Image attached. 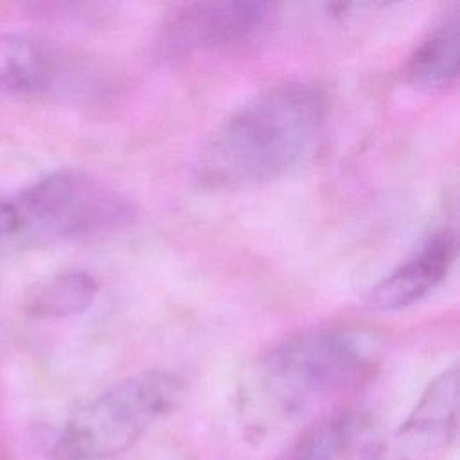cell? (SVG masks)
Here are the masks:
<instances>
[{"label": "cell", "mask_w": 460, "mask_h": 460, "mask_svg": "<svg viewBox=\"0 0 460 460\" xmlns=\"http://www.w3.org/2000/svg\"><path fill=\"white\" fill-rule=\"evenodd\" d=\"M377 358L379 341L349 327H318L273 345L239 383L237 411L246 433L262 438L295 422L361 383Z\"/></svg>", "instance_id": "1"}, {"label": "cell", "mask_w": 460, "mask_h": 460, "mask_svg": "<svg viewBox=\"0 0 460 460\" xmlns=\"http://www.w3.org/2000/svg\"><path fill=\"white\" fill-rule=\"evenodd\" d=\"M325 120V97L307 83L270 86L234 110L205 140L196 176L212 189L275 181L311 151Z\"/></svg>", "instance_id": "2"}, {"label": "cell", "mask_w": 460, "mask_h": 460, "mask_svg": "<svg viewBox=\"0 0 460 460\" xmlns=\"http://www.w3.org/2000/svg\"><path fill=\"white\" fill-rule=\"evenodd\" d=\"M135 207L95 176L61 169L0 199V253L113 234Z\"/></svg>", "instance_id": "3"}, {"label": "cell", "mask_w": 460, "mask_h": 460, "mask_svg": "<svg viewBox=\"0 0 460 460\" xmlns=\"http://www.w3.org/2000/svg\"><path fill=\"white\" fill-rule=\"evenodd\" d=\"M185 383L167 370L133 374L75 410L59 429L56 460H108L128 451L155 422L174 411Z\"/></svg>", "instance_id": "4"}, {"label": "cell", "mask_w": 460, "mask_h": 460, "mask_svg": "<svg viewBox=\"0 0 460 460\" xmlns=\"http://www.w3.org/2000/svg\"><path fill=\"white\" fill-rule=\"evenodd\" d=\"M273 14L264 2L183 4L162 22L156 47L169 58L237 47L261 36Z\"/></svg>", "instance_id": "5"}, {"label": "cell", "mask_w": 460, "mask_h": 460, "mask_svg": "<svg viewBox=\"0 0 460 460\" xmlns=\"http://www.w3.org/2000/svg\"><path fill=\"white\" fill-rule=\"evenodd\" d=\"M97 72L50 41L29 34H0V93L75 97L92 93Z\"/></svg>", "instance_id": "6"}, {"label": "cell", "mask_w": 460, "mask_h": 460, "mask_svg": "<svg viewBox=\"0 0 460 460\" xmlns=\"http://www.w3.org/2000/svg\"><path fill=\"white\" fill-rule=\"evenodd\" d=\"M456 257V235L453 230H440L422 243L417 253L401 262L381 279L368 295L376 311H401L426 298L438 288Z\"/></svg>", "instance_id": "7"}, {"label": "cell", "mask_w": 460, "mask_h": 460, "mask_svg": "<svg viewBox=\"0 0 460 460\" xmlns=\"http://www.w3.org/2000/svg\"><path fill=\"white\" fill-rule=\"evenodd\" d=\"M458 422V367L438 374L420 395L410 417L399 428V440L410 449L446 446Z\"/></svg>", "instance_id": "8"}, {"label": "cell", "mask_w": 460, "mask_h": 460, "mask_svg": "<svg viewBox=\"0 0 460 460\" xmlns=\"http://www.w3.org/2000/svg\"><path fill=\"white\" fill-rule=\"evenodd\" d=\"M460 7L453 5L428 29L406 59V79L420 88L442 90L458 77Z\"/></svg>", "instance_id": "9"}, {"label": "cell", "mask_w": 460, "mask_h": 460, "mask_svg": "<svg viewBox=\"0 0 460 460\" xmlns=\"http://www.w3.org/2000/svg\"><path fill=\"white\" fill-rule=\"evenodd\" d=\"M97 293L99 284L90 273L63 271L32 288L23 307L34 318H68L86 311Z\"/></svg>", "instance_id": "10"}, {"label": "cell", "mask_w": 460, "mask_h": 460, "mask_svg": "<svg viewBox=\"0 0 460 460\" xmlns=\"http://www.w3.org/2000/svg\"><path fill=\"white\" fill-rule=\"evenodd\" d=\"M367 438V420L358 413H341L318 426L289 460H356Z\"/></svg>", "instance_id": "11"}]
</instances>
